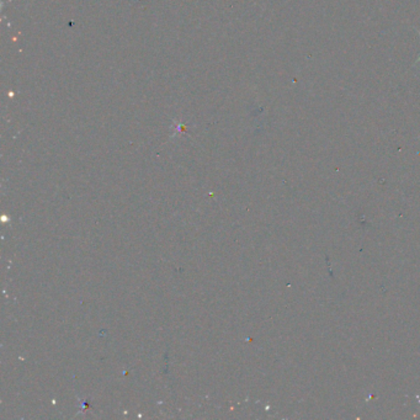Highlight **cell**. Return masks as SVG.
<instances>
[{
    "mask_svg": "<svg viewBox=\"0 0 420 420\" xmlns=\"http://www.w3.org/2000/svg\"><path fill=\"white\" fill-rule=\"evenodd\" d=\"M419 36H420V32H419ZM418 63H420V57L419 58H418V62H417V64H418Z\"/></svg>",
    "mask_w": 420,
    "mask_h": 420,
    "instance_id": "obj_1",
    "label": "cell"
}]
</instances>
